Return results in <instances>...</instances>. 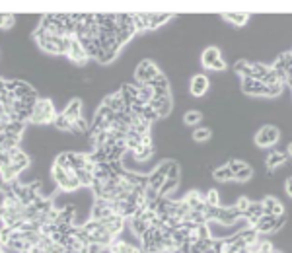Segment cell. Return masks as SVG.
I'll use <instances>...</instances> for the list:
<instances>
[{
  "instance_id": "1",
  "label": "cell",
  "mask_w": 292,
  "mask_h": 253,
  "mask_svg": "<svg viewBox=\"0 0 292 253\" xmlns=\"http://www.w3.org/2000/svg\"><path fill=\"white\" fill-rule=\"evenodd\" d=\"M37 45L45 51V53L51 54H68V49H70V41L72 37H58V36H51L47 32H43L41 28H37V32L34 34Z\"/></svg>"
},
{
  "instance_id": "2",
  "label": "cell",
  "mask_w": 292,
  "mask_h": 253,
  "mask_svg": "<svg viewBox=\"0 0 292 253\" xmlns=\"http://www.w3.org/2000/svg\"><path fill=\"white\" fill-rule=\"evenodd\" d=\"M51 176H53L55 183L58 185V189L64 191V193H72V191H76V189L82 187L72 170H66V168L58 166V164H53V168H51Z\"/></svg>"
},
{
  "instance_id": "3",
  "label": "cell",
  "mask_w": 292,
  "mask_h": 253,
  "mask_svg": "<svg viewBox=\"0 0 292 253\" xmlns=\"http://www.w3.org/2000/svg\"><path fill=\"white\" fill-rule=\"evenodd\" d=\"M56 109L53 106L51 100H39L36 104V109H34V115H32V121L34 125H49V123H55L56 119Z\"/></svg>"
},
{
  "instance_id": "4",
  "label": "cell",
  "mask_w": 292,
  "mask_h": 253,
  "mask_svg": "<svg viewBox=\"0 0 292 253\" xmlns=\"http://www.w3.org/2000/svg\"><path fill=\"white\" fill-rule=\"evenodd\" d=\"M201 64L208 70H224L226 68V60L222 58V54L216 47H206L201 54Z\"/></svg>"
},
{
  "instance_id": "5",
  "label": "cell",
  "mask_w": 292,
  "mask_h": 253,
  "mask_svg": "<svg viewBox=\"0 0 292 253\" xmlns=\"http://www.w3.org/2000/svg\"><path fill=\"white\" fill-rule=\"evenodd\" d=\"M278 138H280V132H278V128L273 125H265L261 126L259 130H257L256 134V144L259 148H269V146H273L278 142Z\"/></svg>"
},
{
  "instance_id": "6",
  "label": "cell",
  "mask_w": 292,
  "mask_h": 253,
  "mask_svg": "<svg viewBox=\"0 0 292 253\" xmlns=\"http://www.w3.org/2000/svg\"><path fill=\"white\" fill-rule=\"evenodd\" d=\"M158 74H160L158 66H156L152 60L146 58V60H142V62L136 66V70H134V78H136L138 84H150Z\"/></svg>"
},
{
  "instance_id": "7",
  "label": "cell",
  "mask_w": 292,
  "mask_h": 253,
  "mask_svg": "<svg viewBox=\"0 0 292 253\" xmlns=\"http://www.w3.org/2000/svg\"><path fill=\"white\" fill-rule=\"evenodd\" d=\"M4 152H6V150H4ZM8 154H10V164H6V166H12V170L20 176V174L30 166V156H28L22 148L8 150Z\"/></svg>"
},
{
  "instance_id": "8",
  "label": "cell",
  "mask_w": 292,
  "mask_h": 253,
  "mask_svg": "<svg viewBox=\"0 0 292 253\" xmlns=\"http://www.w3.org/2000/svg\"><path fill=\"white\" fill-rule=\"evenodd\" d=\"M92 220H98V222H104V220H108L111 218L115 212H113V208H111V202L110 200H104V199H96L94 202V206H92Z\"/></svg>"
},
{
  "instance_id": "9",
  "label": "cell",
  "mask_w": 292,
  "mask_h": 253,
  "mask_svg": "<svg viewBox=\"0 0 292 253\" xmlns=\"http://www.w3.org/2000/svg\"><path fill=\"white\" fill-rule=\"evenodd\" d=\"M208 88H210V82H208V78H206L204 74H195V76L191 78V84H189L191 96L202 98V96L208 92Z\"/></svg>"
},
{
  "instance_id": "10",
  "label": "cell",
  "mask_w": 292,
  "mask_h": 253,
  "mask_svg": "<svg viewBox=\"0 0 292 253\" xmlns=\"http://www.w3.org/2000/svg\"><path fill=\"white\" fill-rule=\"evenodd\" d=\"M242 90L248 96H265L267 98V86L261 80H256V78H244L242 80Z\"/></svg>"
},
{
  "instance_id": "11",
  "label": "cell",
  "mask_w": 292,
  "mask_h": 253,
  "mask_svg": "<svg viewBox=\"0 0 292 253\" xmlns=\"http://www.w3.org/2000/svg\"><path fill=\"white\" fill-rule=\"evenodd\" d=\"M68 58L72 60L74 64H78V66H82V64H86V60L90 58L86 51H84V47H82V43L72 37V41H70V49H68Z\"/></svg>"
},
{
  "instance_id": "12",
  "label": "cell",
  "mask_w": 292,
  "mask_h": 253,
  "mask_svg": "<svg viewBox=\"0 0 292 253\" xmlns=\"http://www.w3.org/2000/svg\"><path fill=\"white\" fill-rule=\"evenodd\" d=\"M148 106H150L152 109H156L160 117L170 115V111H172V108H174V104H172V96H154V98L150 100Z\"/></svg>"
},
{
  "instance_id": "13",
  "label": "cell",
  "mask_w": 292,
  "mask_h": 253,
  "mask_svg": "<svg viewBox=\"0 0 292 253\" xmlns=\"http://www.w3.org/2000/svg\"><path fill=\"white\" fill-rule=\"evenodd\" d=\"M242 214H240V210H238L236 206H228V208H220V216L216 220V224L220 226H232V224H236L238 220H242Z\"/></svg>"
},
{
  "instance_id": "14",
  "label": "cell",
  "mask_w": 292,
  "mask_h": 253,
  "mask_svg": "<svg viewBox=\"0 0 292 253\" xmlns=\"http://www.w3.org/2000/svg\"><path fill=\"white\" fill-rule=\"evenodd\" d=\"M254 228L257 230V234H271L276 232V216H269V214H263V216L257 220L254 224Z\"/></svg>"
},
{
  "instance_id": "15",
  "label": "cell",
  "mask_w": 292,
  "mask_h": 253,
  "mask_svg": "<svg viewBox=\"0 0 292 253\" xmlns=\"http://www.w3.org/2000/svg\"><path fill=\"white\" fill-rule=\"evenodd\" d=\"M104 106H108L110 109H113L115 113H125V111H128L127 104H125V100H123V96H121V92L110 94V96L104 100Z\"/></svg>"
},
{
  "instance_id": "16",
  "label": "cell",
  "mask_w": 292,
  "mask_h": 253,
  "mask_svg": "<svg viewBox=\"0 0 292 253\" xmlns=\"http://www.w3.org/2000/svg\"><path fill=\"white\" fill-rule=\"evenodd\" d=\"M62 115L70 121V123H76V121H80L84 115H82V102L80 100H72L66 108H64V111H62Z\"/></svg>"
},
{
  "instance_id": "17",
  "label": "cell",
  "mask_w": 292,
  "mask_h": 253,
  "mask_svg": "<svg viewBox=\"0 0 292 253\" xmlns=\"http://www.w3.org/2000/svg\"><path fill=\"white\" fill-rule=\"evenodd\" d=\"M263 208H265V214H269V216H280V214H284L282 202L278 199H274V197H265L263 199Z\"/></svg>"
},
{
  "instance_id": "18",
  "label": "cell",
  "mask_w": 292,
  "mask_h": 253,
  "mask_svg": "<svg viewBox=\"0 0 292 253\" xmlns=\"http://www.w3.org/2000/svg\"><path fill=\"white\" fill-rule=\"evenodd\" d=\"M265 214V208H263V200H252L250 202V208H248V212L244 214V218H248V222L254 226L259 218Z\"/></svg>"
},
{
  "instance_id": "19",
  "label": "cell",
  "mask_w": 292,
  "mask_h": 253,
  "mask_svg": "<svg viewBox=\"0 0 292 253\" xmlns=\"http://www.w3.org/2000/svg\"><path fill=\"white\" fill-rule=\"evenodd\" d=\"M108 252L110 253H140V250H138L136 246H132V244L125 242V240L115 238V240H113V244L108 248Z\"/></svg>"
},
{
  "instance_id": "20",
  "label": "cell",
  "mask_w": 292,
  "mask_h": 253,
  "mask_svg": "<svg viewBox=\"0 0 292 253\" xmlns=\"http://www.w3.org/2000/svg\"><path fill=\"white\" fill-rule=\"evenodd\" d=\"M24 130H26V123L24 121H10L6 125H0V134H10V136H24Z\"/></svg>"
},
{
  "instance_id": "21",
  "label": "cell",
  "mask_w": 292,
  "mask_h": 253,
  "mask_svg": "<svg viewBox=\"0 0 292 253\" xmlns=\"http://www.w3.org/2000/svg\"><path fill=\"white\" fill-rule=\"evenodd\" d=\"M148 86L154 90V96H170V82L162 72L158 74Z\"/></svg>"
},
{
  "instance_id": "22",
  "label": "cell",
  "mask_w": 292,
  "mask_h": 253,
  "mask_svg": "<svg viewBox=\"0 0 292 253\" xmlns=\"http://www.w3.org/2000/svg\"><path fill=\"white\" fill-rule=\"evenodd\" d=\"M125 222H127V218L119 216V214H113L111 218L104 220V226H106L111 234L117 238V236L123 232V228H125Z\"/></svg>"
},
{
  "instance_id": "23",
  "label": "cell",
  "mask_w": 292,
  "mask_h": 253,
  "mask_svg": "<svg viewBox=\"0 0 292 253\" xmlns=\"http://www.w3.org/2000/svg\"><path fill=\"white\" fill-rule=\"evenodd\" d=\"M185 202L189 204L191 210H202L204 212V206H206V200H204V195H201L199 191H191L187 197H185Z\"/></svg>"
},
{
  "instance_id": "24",
  "label": "cell",
  "mask_w": 292,
  "mask_h": 253,
  "mask_svg": "<svg viewBox=\"0 0 292 253\" xmlns=\"http://www.w3.org/2000/svg\"><path fill=\"white\" fill-rule=\"evenodd\" d=\"M119 92H121V96H123V100H125V104H127L128 109H130V106L138 100V84H123Z\"/></svg>"
},
{
  "instance_id": "25",
  "label": "cell",
  "mask_w": 292,
  "mask_h": 253,
  "mask_svg": "<svg viewBox=\"0 0 292 253\" xmlns=\"http://www.w3.org/2000/svg\"><path fill=\"white\" fill-rule=\"evenodd\" d=\"M128 224H130V232L134 236H138V238H142L146 230L150 228V224H148L142 216H132L128 220Z\"/></svg>"
},
{
  "instance_id": "26",
  "label": "cell",
  "mask_w": 292,
  "mask_h": 253,
  "mask_svg": "<svg viewBox=\"0 0 292 253\" xmlns=\"http://www.w3.org/2000/svg\"><path fill=\"white\" fill-rule=\"evenodd\" d=\"M286 158H288V154H284V152H271L269 156H267V170L269 172H273V170H276L278 166H282V164L286 162Z\"/></svg>"
},
{
  "instance_id": "27",
  "label": "cell",
  "mask_w": 292,
  "mask_h": 253,
  "mask_svg": "<svg viewBox=\"0 0 292 253\" xmlns=\"http://www.w3.org/2000/svg\"><path fill=\"white\" fill-rule=\"evenodd\" d=\"M132 156H134V160L136 162H148L152 156H154V146H140L138 150H134L132 152Z\"/></svg>"
},
{
  "instance_id": "28",
  "label": "cell",
  "mask_w": 292,
  "mask_h": 253,
  "mask_svg": "<svg viewBox=\"0 0 292 253\" xmlns=\"http://www.w3.org/2000/svg\"><path fill=\"white\" fill-rule=\"evenodd\" d=\"M234 70L242 76V80H244V78H254L252 62H248V60H238L236 64H234Z\"/></svg>"
},
{
  "instance_id": "29",
  "label": "cell",
  "mask_w": 292,
  "mask_h": 253,
  "mask_svg": "<svg viewBox=\"0 0 292 253\" xmlns=\"http://www.w3.org/2000/svg\"><path fill=\"white\" fill-rule=\"evenodd\" d=\"M214 180L220 181V183H226V181L234 180V174H232V170H230V166L226 164V166H220V168H216L214 170Z\"/></svg>"
},
{
  "instance_id": "30",
  "label": "cell",
  "mask_w": 292,
  "mask_h": 253,
  "mask_svg": "<svg viewBox=\"0 0 292 253\" xmlns=\"http://www.w3.org/2000/svg\"><path fill=\"white\" fill-rule=\"evenodd\" d=\"M76 174V178H78V181H80V185L82 187H90L94 185V181H96V176H94V172H90V170H78V172H74Z\"/></svg>"
},
{
  "instance_id": "31",
  "label": "cell",
  "mask_w": 292,
  "mask_h": 253,
  "mask_svg": "<svg viewBox=\"0 0 292 253\" xmlns=\"http://www.w3.org/2000/svg\"><path fill=\"white\" fill-rule=\"evenodd\" d=\"M174 18V14H148V22H150V30H158L160 26H164L168 20Z\"/></svg>"
},
{
  "instance_id": "32",
  "label": "cell",
  "mask_w": 292,
  "mask_h": 253,
  "mask_svg": "<svg viewBox=\"0 0 292 253\" xmlns=\"http://www.w3.org/2000/svg\"><path fill=\"white\" fill-rule=\"evenodd\" d=\"M252 68H254V78L261 80V82L267 78V74L271 72V66L263 64V62H252Z\"/></svg>"
},
{
  "instance_id": "33",
  "label": "cell",
  "mask_w": 292,
  "mask_h": 253,
  "mask_svg": "<svg viewBox=\"0 0 292 253\" xmlns=\"http://www.w3.org/2000/svg\"><path fill=\"white\" fill-rule=\"evenodd\" d=\"M132 22H134L136 32H146V30H150L148 14H132Z\"/></svg>"
},
{
  "instance_id": "34",
  "label": "cell",
  "mask_w": 292,
  "mask_h": 253,
  "mask_svg": "<svg viewBox=\"0 0 292 253\" xmlns=\"http://www.w3.org/2000/svg\"><path fill=\"white\" fill-rule=\"evenodd\" d=\"M178 187H180V180H166L164 185L160 187V195L162 197H170Z\"/></svg>"
},
{
  "instance_id": "35",
  "label": "cell",
  "mask_w": 292,
  "mask_h": 253,
  "mask_svg": "<svg viewBox=\"0 0 292 253\" xmlns=\"http://www.w3.org/2000/svg\"><path fill=\"white\" fill-rule=\"evenodd\" d=\"M252 178H254V168H252L250 164H246V166H244L240 172H236V174H234V180L242 181V183H244V181H250Z\"/></svg>"
},
{
  "instance_id": "36",
  "label": "cell",
  "mask_w": 292,
  "mask_h": 253,
  "mask_svg": "<svg viewBox=\"0 0 292 253\" xmlns=\"http://www.w3.org/2000/svg\"><path fill=\"white\" fill-rule=\"evenodd\" d=\"M201 119H202L201 111H187V113L183 115V123H185V125H189V126L199 125V123H201Z\"/></svg>"
},
{
  "instance_id": "37",
  "label": "cell",
  "mask_w": 292,
  "mask_h": 253,
  "mask_svg": "<svg viewBox=\"0 0 292 253\" xmlns=\"http://www.w3.org/2000/svg\"><path fill=\"white\" fill-rule=\"evenodd\" d=\"M53 125H55L56 130H66V132H72V123H70V121L62 115V113H58V115H56V119H55V123H53Z\"/></svg>"
},
{
  "instance_id": "38",
  "label": "cell",
  "mask_w": 292,
  "mask_h": 253,
  "mask_svg": "<svg viewBox=\"0 0 292 253\" xmlns=\"http://www.w3.org/2000/svg\"><path fill=\"white\" fill-rule=\"evenodd\" d=\"M210 128H206V126H201V128H195L193 130V140L195 142H206L208 138H210Z\"/></svg>"
},
{
  "instance_id": "39",
  "label": "cell",
  "mask_w": 292,
  "mask_h": 253,
  "mask_svg": "<svg viewBox=\"0 0 292 253\" xmlns=\"http://www.w3.org/2000/svg\"><path fill=\"white\" fill-rule=\"evenodd\" d=\"M140 117L144 119L146 123H150V125H152L156 119H160L158 111H156V109H152L150 106H144V108H142V111H140Z\"/></svg>"
},
{
  "instance_id": "40",
  "label": "cell",
  "mask_w": 292,
  "mask_h": 253,
  "mask_svg": "<svg viewBox=\"0 0 292 253\" xmlns=\"http://www.w3.org/2000/svg\"><path fill=\"white\" fill-rule=\"evenodd\" d=\"M117 53H119V51H104V49H102V53L98 54L96 60H98L100 64H110V62H113V60L117 58Z\"/></svg>"
},
{
  "instance_id": "41",
  "label": "cell",
  "mask_w": 292,
  "mask_h": 253,
  "mask_svg": "<svg viewBox=\"0 0 292 253\" xmlns=\"http://www.w3.org/2000/svg\"><path fill=\"white\" fill-rule=\"evenodd\" d=\"M222 18L228 20V22H232L234 26H244V24L250 20V16H248V14H224Z\"/></svg>"
},
{
  "instance_id": "42",
  "label": "cell",
  "mask_w": 292,
  "mask_h": 253,
  "mask_svg": "<svg viewBox=\"0 0 292 253\" xmlns=\"http://www.w3.org/2000/svg\"><path fill=\"white\" fill-rule=\"evenodd\" d=\"M204 200H206V204H210V206H220L218 191H216V189H210V191L204 195Z\"/></svg>"
},
{
  "instance_id": "43",
  "label": "cell",
  "mask_w": 292,
  "mask_h": 253,
  "mask_svg": "<svg viewBox=\"0 0 292 253\" xmlns=\"http://www.w3.org/2000/svg\"><path fill=\"white\" fill-rule=\"evenodd\" d=\"M182 178V168L178 162H172L170 170H168V180H180Z\"/></svg>"
},
{
  "instance_id": "44",
  "label": "cell",
  "mask_w": 292,
  "mask_h": 253,
  "mask_svg": "<svg viewBox=\"0 0 292 253\" xmlns=\"http://www.w3.org/2000/svg\"><path fill=\"white\" fill-rule=\"evenodd\" d=\"M250 202H252L250 199H246V197H240V199H238V202L234 204L238 210H240V214H242V216L248 212V208H250Z\"/></svg>"
},
{
  "instance_id": "45",
  "label": "cell",
  "mask_w": 292,
  "mask_h": 253,
  "mask_svg": "<svg viewBox=\"0 0 292 253\" xmlns=\"http://www.w3.org/2000/svg\"><path fill=\"white\" fill-rule=\"evenodd\" d=\"M280 92H282V84L267 86V98H276V96H280Z\"/></svg>"
},
{
  "instance_id": "46",
  "label": "cell",
  "mask_w": 292,
  "mask_h": 253,
  "mask_svg": "<svg viewBox=\"0 0 292 253\" xmlns=\"http://www.w3.org/2000/svg\"><path fill=\"white\" fill-rule=\"evenodd\" d=\"M0 20H2V30H8L10 26H14V20L16 18H14L12 14H2Z\"/></svg>"
},
{
  "instance_id": "47",
  "label": "cell",
  "mask_w": 292,
  "mask_h": 253,
  "mask_svg": "<svg viewBox=\"0 0 292 253\" xmlns=\"http://www.w3.org/2000/svg\"><path fill=\"white\" fill-rule=\"evenodd\" d=\"M230 166V170H232V174H236V172H240L244 166H246V162L244 160H232V162L228 164Z\"/></svg>"
},
{
  "instance_id": "48",
  "label": "cell",
  "mask_w": 292,
  "mask_h": 253,
  "mask_svg": "<svg viewBox=\"0 0 292 253\" xmlns=\"http://www.w3.org/2000/svg\"><path fill=\"white\" fill-rule=\"evenodd\" d=\"M284 189H286L288 197H292V178H288V180H286V183H284Z\"/></svg>"
},
{
  "instance_id": "49",
  "label": "cell",
  "mask_w": 292,
  "mask_h": 253,
  "mask_svg": "<svg viewBox=\"0 0 292 253\" xmlns=\"http://www.w3.org/2000/svg\"><path fill=\"white\" fill-rule=\"evenodd\" d=\"M288 156H290V158H292V144L288 146Z\"/></svg>"
}]
</instances>
